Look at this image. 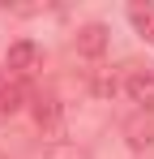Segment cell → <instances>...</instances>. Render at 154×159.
I'll use <instances>...</instances> for the list:
<instances>
[{
    "label": "cell",
    "mask_w": 154,
    "mask_h": 159,
    "mask_svg": "<svg viewBox=\"0 0 154 159\" xmlns=\"http://www.w3.org/2000/svg\"><path fill=\"white\" fill-rule=\"evenodd\" d=\"M120 86H124L128 103H137L141 112H150V107H154V69H150V65H128Z\"/></svg>",
    "instance_id": "1"
},
{
    "label": "cell",
    "mask_w": 154,
    "mask_h": 159,
    "mask_svg": "<svg viewBox=\"0 0 154 159\" xmlns=\"http://www.w3.org/2000/svg\"><path fill=\"white\" fill-rule=\"evenodd\" d=\"M43 69V52H39V43H30V39H17L9 56H4V73H13V78H34Z\"/></svg>",
    "instance_id": "2"
},
{
    "label": "cell",
    "mask_w": 154,
    "mask_h": 159,
    "mask_svg": "<svg viewBox=\"0 0 154 159\" xmlns=\"http://www.w3.org/2000/svg\"><path fill=\"white\" fill-rule=\"evenodd\" d=\"M77 56H86V60H99L103 52H107V26H99V22H90V26L77 30Z\"/></svg>",
    "instance_id": "3"
},
{
    "label": "cell",
    "mask_w": 154,
    "mask_h": 159,
    "mask_svg": "<svg viewBox=\"0 0 154 159\" xmlns=\"http://www.w3.org/2000/svg\"><path fill=\"white\" fill-rule=\"evenodd\" d=\"M22 103H26V82L0 69V112L13 116V112H22Z\"/></svg>",
    "instance_id": "4"
},
{
    "label": "cell",
    "mask_w": 154,
    "mask_h": 159,
    "mask_svg": "<svg viewBox=\"0 0 154 159\" xmlns=\"http://www.w3.org/2000/svg\"><path fill=\"white\" fill-rule=\"evenodd\" d=\"M128 22L146 43H154V4H128Z\"/></svg>",
    "instance_id": "5"
},
{
    "label": "cell",
    "mask_w": 154,
    "mask_h": 159,
    "mask_svg": "<svg viewBox=\"0 0 154 159\" xmlns=\"http://www.w3.org/2000/svg\"><path fill=\"white\" fill-rule=\"evenodd\" d=\"M34 120H39V129H47V133H60V103H56L51 95H39Z\"/></svg>",
    "instance_id": "6"
},
{
    "label": "cell",
    "mask_w": 154,
    "mask_h": 159,
    "mask_svg": "<svg viewBox=\"0 0 154 159\" xmlns=\"http://www.w3.org/2000/svg\"><path fill=\"white\" fill-rule=\"evenodd\" d=\"M47 159H81V155H77L73 146H56V151H51V155H47Z\"/></svg>",
    "instance_id": "7"
}]
</instances>
